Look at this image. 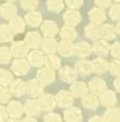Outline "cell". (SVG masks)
<instances>
[{
    "label": "cell",
    "instance_id": "6da1fadb",
    "mask_svg": "<svg viewBox=\"0 0 120 122\" xmlns=\"http://www.w3.org/2000/svg\"><path fill=\"white\" fill-rule=\"evenodd\" d=\"M55 101L60 107H68L74 103L72 93L67 92V91H61V92H58L55 97Z\"/></svg>",
    "mask_w": 120,
    "mask_h": 122
},
{
    "label": "cell",
    "instance_id": "7a4b0ae2",
    "mask_svg": "<svg viewBox=\"0 0 120 122\" xmlns=\"http://www.w3.org/2000/svg\"><path fill=\"white\" fill-rule=\"evenodd\" d=\"M54 77H55V74H54L53 69L44 68L38 71V80L44 85L50 84L51 82H53Z\"/></svg>",
    "mask_w": 120,
    "mask_h": 122
},
{
    "label": "cell",
    "instance_id": "3957f363",
    "mask_svg": "<svg viewBox=\"0 0 120 122\" xmlns=\"http://www.w3.org/2000/svg\"><path fill=\"white\" fill-rule=\"evenodd\" d=\"M28 48L27 43L24 41H16L12 44L11 48V52H13V55L16 57H20V56H25L28 52Z\"/></svg>",
    "mask_w": 120,
    "mask_h": 122
},
{
    "label": "cell",
    "instance_id": "277c9868",
    "mask_svg": "<svg viewBox=\"0 0 120 122\" xmlns=\"http://www.w3.org/2000/svg\"><path fill=\"white\" fill-rule=\"evenodd\" d=\"M76 70L73 68H70L69 66H64L63 68L60 69V77L61 80H63L64 82L70 83L72 81H74L76 79Z\"/></svg>",
    "mask_w": 120,
    "mask_h": 122
},
{
    "label": "cell",
    "instance_id": "5b68a950",
    "mask_svg": "<svg viewBox=\"0 0 120 122\" xmlns=\"http://www.w3.org/2000/svg\"><path fill=\"white\" fill-rule=\"evenodd\" d=\"M64 21L66 22L67 25L75 26L81 21V15L79 12L75 11V10H69L64 14Z\"/></svg>",
    "mask_w": 120,
    "mask_h": 122
},
{
    "label": "cell",
    "instance_id": "8992f818",
    "mask_svg": "<svg viewBox=\"0 0 120 122\" xmlns=\"http://www.w3.org/2000/svg\"><path fill=\"white\" fill-rule=\"evenodd\" d=\"M25 111L28 115V117H34V116H37L40 113L41 111V107H40L39 102L36 101H27L25 105Z\"/></svg>",
    "mask_w": 120,
    "mask_h": 122
},
{
    "label": "cell",
    "instance_id": "52a82bcc",
    "mask_svg": "<svg viewBox=\"0 0 120 122\" xmlns=\"http://www.w3.org/2000/svg\"><path fill=\"white\" fill-rule=\"evenodd\" d=\"M12 69L14 70V72L20 76L27 74L29 70V66H28L27 62L25 60H16L15 62L12 64Z\"/></svg>",
    "mask_w": 120,
    "mask_h": 122
},
{
    "label": "cell",
    "instance_id": "ba28073f",
    "mask_svg": "<svg viewBox=\"0 0 120 122\" xmlns=\"http://www.w3.org/2000/svg\"><path fill=\"white\" fill-rule=\"evenodd\" d=\"M39 104L41 109H43V110H51L55 106V98L50 94H44L39 98Z\"/></svg>",
    "mask_w": 120,
    "mask_h": 122
},
{
    "label": "cell",
    "instance_id": "9c48e42d",
    "mask_svg": "<svg viewBox=\"0 0 120 122\" xmlns=\"http://www.w3.org/2000/svg\"><path fill=\"white\" fill-rule=\"evenodd\" d=\"M25 42L30 48H38V46H40V43H41V38H40L38 32L30 31V32H28L27 36H26Z\"/></svg>",
    "mask_w": 120,
    "mask_h": 122
},
{
    "label": "cell",
    "instance_id": "30bf717a",
    "mask_svg": "<svg viewBox=\"0 0 120 122\" xmlns=\"http://www.w3.org/2000/svg\"><path fill=\"white\" fill-rule=\"evenodd\" d=\"M41 29L46 37H54L57 32V26L52 21H46L42 25Z\"/></svg>",
    "mask_w": 120,
    "mask_h": 122
},
{
    "label": "cell",
    "instance_id": "8fae6325",
    "mask_svg": "<svg viewBox=\"0 0 120 122\" xmlns=\"http://www.w3.org/2000/svg\"><path fill=\"white\" fill-rule=\"evenodd\" d=\"M88 93V86L84 82H76L72 85V94L76 97H82Z\"/></svg>",
    "mask_w": 120,
    "mask_h": 122
},
{
    "label": "cell",
    "instance_id": "7c38bea8",
    "mask_svg": "<svg viewBox=\"0 0 120 122\" xmlns=\"http://www.w3.org/2000/svg\"><path fill=\"white\" fill-rule=\"evenodd\" d=\"M9 113L12 119H17L23 113V107L19 102H11L9 104Z\"/></svg>",
    "mask_w": 120,
    "mask_h": 122
},
{
    "label": "cell",
    "instance_id": "4fadbf2b",
    "mask_svg": "<svg viewBox=\"0 0 120 122\" xmlns=\"http://www.w3.org/2000/svg\"><path fill=\"white\" fill-rule=\"evenodd\" d=\"M10 20H11V21H10L9 27L11 28L12 31H14V32L24 31V29H25V23H24V21L20 16H15V17H12V19H10Z\"/></svg>",
    "mask_w": 120,
    "mask_h": 122
},
{
    "label": "cell",
    "instance_id": "5bb4252c",
    "mask_svg": "<svg viewBox=\"0 0 120 122\" xmlns=\"http://www.w3.org/2000/svg\"><path fill=\"white\" fill-rule=\"evenodd\" d=\"M93 70L92 68V64L91 63H88L85 61H79V62L76 63V72L80 75H89L91 71Z\"/></svg>",
    "mask_w": 120,
    "mask_h": 122
},
{
    "label": "cell",
    "instance_id": "9a60e30c",
    "mask_svg": "<svg viewBox=\"0 0 120 122\" xmlns=\"http://www.w3.org/2000/svg\"><path fill=\"white\" fill-rule=\"evenodd\" d=\"M26 92H27L30 96H38V95L41 94L42 88L36 80H31L28 82L27 86H26Z\"/></svg>",
    "mask_w": 120,
    "mask_h": 122
},
{
    "label": "cell",
    "instance_id": "2e32d148",
    "mask_svg": "<svg viewBox=\"0 0 120 122\" xmlns=\"http://www.w3.org/2000/svg\"><path fill=\"white\" fill-rule=\"evenodd\" d=\"M26 91V86L24 84V82L22 80H15L12 83L11 91L10 92L14 95V96H23V94Z\"/></svg>",
    "mask_w": 120,
    "mask_h": 122
},
{
    "label": "cell",
    "instance_id": "e0dca14e",
    "mask_svg": "<svg viewBox=\"0 0 120 122\" xmlns=\"http://www.w3.org/2000/svg\"><path fill=\"white\" fill-rule=\"evenodd\" d=\"M29 63L32 66H41L44 63V56L40 51H32L31 53L29 54Z\"/></svg>",
    "mask_w": 120,
    "mask_h": 122
},
{
    "label": "cell",
    "instance_id": "ac0fdd59",
    "mask_svg": "<svg viewBox=\"0 0 120 122\" xmlns=\"http://www.w3.org/2000/svg\"><path fill=\"white\" fill-rule=\"evenodd\" d=\"M60 53L62 54L63 56H70L73 55V52H74V44L68 40V41H63L60 43V46H57Z\"/></svg>",
    "mask_w": 120,
    "mask_h": 122
},
{
    "label": "cell",
    "instance_id": "d6986e66",
    "mask_svg": "<svg viewBox=\"0 0 120 122\" xmlns=\"http://www.w3.org/2000/svg\"><path fill=\"white\" fill-rule=\"evenodd\" d=\"M15 13H16V9L11 3H5V5H3L0 8V15H2L3 19L7 20L12 19V16L15 15Z\"/></svg>",
    "mask_w": 120,
    "mask_h": 122
},
{
    "label": "cell",
    "instance_id": "ffe728a7",
    "mask_svg": "<svg viewBox=\"0 0 120 122\" xmlns=\"http://www.w3.org/2000/svg\"><path fill=\"white\" fill-rule=\"evenodd\" d=\"M64 118H65V120H68V121H79V120H81L80 109L75 108V107H72V108L67 109V110L65 111Z\"/></svg>",
    "mask_w": 120,
    "mask_h": 122
},
{
    "label": "cell",
    "instance_id": "44dd1931",
    "mask_svg": "<svg viewBox=\"0 0 120 122\" xmlns=\"http://www.w3.org/2000/svg\"><path fill=\"white\" fill-rule=\"evenodd\" d=\"M57 49V44L54 39H52L51 37H48L42 41V50L46 53H54L55 50Z\"/></svg>",
    "mask_w": 120,
    "mask_h": 122
},
{
    "label": "cell",
    "instance_id": "7402d4cb",
    "mask_svg": "<svg viewBox=\"0 0 120 122\" xmlns=\"http://www.w3.org/2000/svg\"><path fill=\"white\" fill-rule=\"evenodd\" d=\"M89 86H90V90L94 94H99V92L104 90V86H106V83H104L99 78H94L90 81Z\"/></svg>",
    "mask_w": 120,
    "mask_h": 122
},
{
    "label": "cell",
    "instance_id": "603a6c76",
    "mask_svg": "<svg viewBox=\"0 0 120 122\" xmlns=\"http://www.w3.org/2000/svg\"><path fill=\"white\" fill-rule=\"evenodd\" d=\"M26 23L29 24L31 27L39 25L41 23V14L39 12H29L28 14H26Z\"/></svg>",
    "mask_w": 120,
    "mask_h": 122
},
{
    "label": "cell",
    "instance_id": "cb8c5ba5",
    "mask_svg": "<svg viewBox=\"0 0 120 122\" xmlns=\"http://www.w3.org/2000/svg\"><path fill=\"white\" fill-rule=\"evenodd\" d=\"M12 38H13V34L11 28L7 25H0V41L7 42L10 41Z\"/></svg>",
    "mask_w": 120,
    "mask_h": 122
},
{
    "label": "cell",
    "instance_id": "d4e9b609",
    "mask_svg": "<svg viewBox=\"0 0 120 122\" xmlns=\"http://www.w3.org/2000/svg\"><path fill=\"white\" fill-rule=\"evenodd\" d=\"M82 104H83V106L89 109H94L99 105L96 96L95 95H88V94L84 95V97L82 99Z\"/></svg>",
    "mask_w": 120,
    "mask_h": 122
},
{
    "label": "cell",
    "instance_id": "484cf974",
    "mask_svg": "<svg viewBox=\"0 0 120 122\" xmlns=\"http://www.w3.org/2000/svg\"><path fill=\"white\" fill-rule=\"evenodd\" d=\"M61 37H63L65 40H73L76 38V30L74 29L73 26L66 25L61 30Z\"/></svg>",
    "mask_w": 120,
    "mask_h": 122
},
{
    "label": "cell",
    "instance_id": "4316f807",
    "mask_svg": "<svg viewBox=\"0 0 120 122\" xmlns=\"http://www.w3.org/2000/svg\"><path fill=\"white\" fill-rule=\"evenodd\" d=\"M44 63H46V65L48 66V68L53 69V70L60 68V66H61L60 58L55 55H49V56H47V57H44Z\"/></svg>",
    "mask_w": 120,
    "mask_h": 122
},
{
    "label": "cell",
    "instance_id": "83f0119b",
    "mask_svg": "<svg viewBox=\"0 0 120 122\" xmlns=\"http://www.w3.org/2000/svg\"><path fill=\"white\" fill-rule=\"evenodd\" d=\"M93 51H94V53L99 54V55H106L108 46H107L106 42L104 41H95L94 46H93Z\"/></svg>",
    "mask_w": 120,
    "mask_h": 122
},
{
    "label": "cell",
    "instance_id": "f1b7e54d",
    "mask_svg": "<svg viewBox=\"0 0 120 122\" xmlns=\"http://www.w3.org/2000/svg\"><path fill=\"white\" fill-rule=\"evenodd\" d=\"M77 54L81 57H85L91 54V48L88 43L85 42H81L77 46Z\"/></svg>",
    "mask_w": 120,
    "mask_h": 122
},
{
    "label": "cell",
    "instance_id": "f546056e",
    "mask_svg": "<svg viewBox=\"0 0 120 122\" xmlns=\"http://www.w3.org/2000/svg\"><path fill=\"white\" fill-rule=\"evenodd\" d=\"M47 5H48V9L50 10V11L55 12V13L60 12L61 10L64 8V5H63L62 0H49Z\"/></svg>",
    "mask_w": 120,
    "mask_h": 122
},
{
    "label": "cell",
    "instance_id": "4dcf8cb0",
    "mask_svg": "<svg viewBox=\"0 0 120 122\" xmlns=\"http://www.w3.org/2000/svg\"><path fill=\"white\" fill-rule=\"evenodd\" d=\"M85 34H87V37L91 39H96L97 37H99L101 30L96 27V25H89L85 27Z\"/></svg>",
    "mask_w": 120,
    "mask_h": 122
},
{
    "label": "cell",
    "instance_id": "1f68e13d",
    "mask_svg": "<svg viewBox=\"0 0 120 122\" xmlns=\"http://www.w3.org/2000/svg\"><path fill=\"white\" fill-rule=\"evenodd\" d=\"M104 16H105L104 13H103L99 9H96V8H94V9L90 12V19L94 24L102 22L104 20Z\"/></svg>",
    "mask_w": 120,
    "mask_h": 122
},
{
    "label": "cell",
    "instance_id": "d6a6232c",
    "mask_svg": "<svg viewBox=\"0 0 120 122\" xmlns=\"http://www.w3.org/2000/svg\"><path fill=\"white\" fill-rule=\"evenodd\" d=\"M11 60V50L9 48H0V63L8 64Z\"/></svg>",
    "mask_w": 120,
    "mask_h": 122
},
{
    "label": "cell",
    "instance_id": "836d02e7",
    "mask_svg": "<svg viewBox=\"0 0 120 122\" xmlns=\"http://www.w3.org/2000/svg\"><path fill=\"white\" fill-rule=\"evenodd\" d=\"M12 74L8 70H5V69H1L0 70V84L2 85H7L9 84L12 81Z\"/></svg>",
    "mask_w": 120,
    "mask_h": 122
},
{
    "label": "cell",
    "instance_id": "e575fe53",
    "mask_svg": "<svg viewBox=\"0 0 120 122\" xmlns=\"http://www.w3.org/2000/svg\"><path fill=\"white\" fill-rule=\"evenodd\" d=\"M101 101H102V103H103V105H104V106H109V105H113V104H115V102H116L115 94H113L111 92L105 93V94L102 95Z\"/></svg>",
    "mask_w": 120,
    "mask_h": 122
},
{
    "label": "cell",
    "instance_id": "d590c367",
    "mask_svg": "<svg viewBox=\"0 0 120 122\" xmlns=\"http://www.w3.org/2000/svg\"><path fill=\"white\" fill-rule=\"evenodd\" d=\"M106 67H107V64L105 63V61L99 60V58L94 60L93 61V63H92V68L97 72L105 71V70H106Z\"/></svg>",
    "mask_w": 120,
    "mask_h": 122
},
{
    "label": "cell",
    "instance_id": "8d00e7d4",
    "mask_svg": "<svg viewBox=\"0 0 120 122\" xmlns=\"http://www.w3.org/2000/svg\"><path fill=\"white\" fill-rule=\"evenodd\" d=\"M21 5L24 10H34L38 5V0H21Z\"/></svg>",
    "mask_w": 120,
    "mask_h": 122
},
{
    "label": "cell",
    "instance_id": "74e56055",
    "mask_svg": "<svg viewBox=\"0 0 120 122\" xmlns=\"http://www.w3.org/2000/svg\"><path fill=\"white\" fill-rule=\"evenodd\" d=\"M11 96V92L5 88H0V103H5L9 101Z\"/></svg>",
    "mask_w": 120,
    "mask_h": 122
},
{
    "label": "cell",
    "instance_id": "f35d334b",
    "mask_svg": "<svg viewBox=\"0 0 120 122\" xmlns=\"http://www.w3.org/2000/svg\"><path fill=\"white\" fill-rule=\"evenodd\" d=\"M67 5H68V7L72 8V9H77V8H79L81 5H82V0H66Z\"/></svg>",
    "mask_w": 120,
    "mask_h": 122
},
{
    "label": "cell",
    "instance_id": "ab89813d",
    "mask_svg": "<svg viewBox=\"0 0 120 122\" xmlns=\"http://www.w3.org/2000/svg\"><path fill=\"white\" fill-rule=\"evenodd\" d=\"M62 119V117L58 115H55V113H52V112H49L46 117L43 118V120H47V121H51V120H56V121H60Z\"/></svg>",
    "mask_w": 120,
    "mask_h": 122
},
{
    "label": "cell",
    "instance_id": "60d3db41",
    "mask_svg": "<svg viewBox=\"0 0 120 122\" xmlns=\"http://www.w3.org/2000/svg\"><path fill=\"white\" fill-rule=\"evenodd\" d=\"M7 119V112H5V108L2 106H0V120H5Z\"/></svg>",
    "mask_w": 120,
    "mask_h": 122
},
{
    "label": "cell",
    "instance_id": "b9f144b4",
    "mask_svg": "<svg viewBox=\"0 0 120 122\" xmlns=\"http://www.w3.org/2000/svg\"><path fill=\"white\" fill-rule=\"evenodd\" d=\"M8 1H15V0H8Z\"/></svg>",
    "mask_w": 120,
    "mask_h": 122
}]
</instances>
